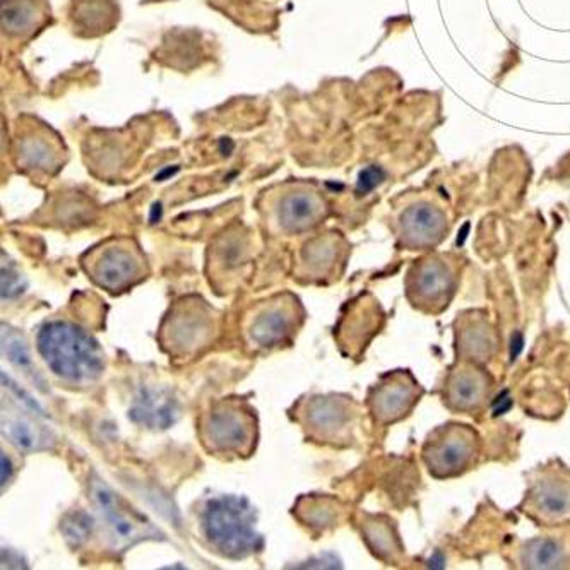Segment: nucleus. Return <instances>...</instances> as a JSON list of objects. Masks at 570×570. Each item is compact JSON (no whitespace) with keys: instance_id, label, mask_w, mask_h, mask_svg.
<instances>
[{"instance_id":"obj_14","label":"nucleus","mask_w":570,"mask_h":570,"mask_svg":"<svg viewBox=\"0 0 570 570\" xmlns=\"http://www.w3.org/2000/svg\"><path fill=\"white\" fill-rule=\"evenodd\" d=\"M524 512L540 524L570 521V478L560 471H544L527 493Z\"/></svg>"},{"instance_id":"obj_6","label":"nucleus","mask_w":570,"mask_h":570,"mask_svg":"<svg viewBox=\"0 0 570 570\" xmlns=\"http://www.w3.org/2000/svg\"><path fill=\"white\" fill-rule=\"evenodd\" d=\"M82 267L98 286L127 292L146 278V259L132 238H110L82 257Z\"/></svg>"},{"instance_id":"obj_15","label":"nucleus","mask_w":570,"mask_h":570,"mask_svg":"<svg viewBox=\"0 0 570 570\" xmlns=\"http://www.w3.org/2000/svg\"><path fill=\"white\" fill-rule=\"evenodd\" d=\"M448 234V218L438 206L429 203L413 204L401 213L397 237L404 247L423 250L441 244Z\"/></svg>"},{"instance_id":"obj_22","label":"nucleus","mask_w":570,"mask_h":570,"mask_svg":"<svg viewBox=\"0 0 570 570\" xmlns=\"http://www.w3.org/2000/svg\"><path fill=\"white\" fill-rule=\"evenodd\" d=\"M2 433L16 449L22 452L43 451L49 449L50 433L43 426L35 423L27 413L16 407L2 410Z\"/></svg>"},{"instance_id":"obj_4","label":"nucleus","mask_w":570,"mask_h":570,"mask_svg":"<svg viewBox=\"0 0 570 570\" xmlns=\"http://www.w3.org/2000/svg\"><path fill=\"white\" fill-rule=\"evenodd\" d=\"M480 452L482 439L476 430L463 423H448L430 432L423 444L422 458L433 478L449 480L476 466Z\"/></svg>"},{"instance_id":"obj_9","label":"nucleus","mask_w":570,"mask_h":570,"mask_svg":"<svg viewBox=\"0 0 570 570\" xmlns=\"http://www.w3.org/2000/svg\"><path fill=\"white\" fill-rule=\"evenodd\" d=\"M89 493L116 543L132 547L139 541L161 537L146 515L130 508L98 474L89 478Z\"/></svg>"},{"instance_id":"obj_10","label":"nucleus","mask_w":570,"mask_h":570,"mask_svg":"<svg viewBox=\"0 0 570 570\" xmlns=\"http://www.w3.org/2000/svg\"><path fill=\"white\" fill-rule=\"evenodd\" d=\"M269 197L271 215L285 234H304L326 218V200L304 181L279 186Z\"/></svg>"},{"instance_id":"obj_20","label":"nucleus","mask_w":570,"mask_h":570,"mask_svg":"<svg viewBox=\"0 0 570 570\" xmlns=\"http://www.w3.org/2000/svg\"><path fill=\"white\" fill-rule=\"evenodd\" d=\"M119 21V0H71L69 2V24L76 37H104L116 30Z\"/></svg>"},{"instance_id":"obj_32","label":"nucleus","mask_w":570,"mask_h":570,"mask_svg":"<svg viewBox=\"0 0 570 570\" xmlns=\"http://www.w3.org/2000/svg\"><path fill=\"white\" fill-rule=\"evenodd\" d=\"M0 461H2V489H6V485L11 482L14 468H12L11 460H9V455L6 452H2V455H0Z\"/></svg>"},{"instance_id":"obj_8","label":"nucleus","mask_w":570,"mask_h":570,"mask_svg":"<svg viewBox=\"0 0 570 570\" xmlns=\"http://www.w3.org/2000/svg\"><path fill=\"white\" fill-rule=\"evenodd\" d=\"M215 314L206 302L189 296L177 302L161 326V343L168 352L189 356L208 345L215 331Z\"/></svg>"},{"instance_id":"obj_21","label":"nucleus","mask_w":570,"mask_h":570,"mask_svg":"<svg viewBox=\"0 0 570 570\" xmlns=\"http://www.w3.org/2000/svg\"><path fill=\"white\" fill-rule=\"evenodd\" d=\"M180 416V403L167 387H142L130 406L129 419L146 429L165 430Z\"/></svg>"},{"instance_id":"obj_24","label":"nucleus","mask_w":570,"mask_h":570,"mask_svg":"<svg viewBox=\"0 0 570 570\" xmlns=\"http://www.w3.org/2000/svg\"><path fill=\"white\" fill-rule=\"evenodd\" d=\"M519 562L524 569H563L569 562V556L566 547L556 538L540 537L522 544Z\"/></svg>"},{"instance_id":"obj_26","label":"nucleus","mask_w":570,"mask_h":570,"mask_svg":"<svg viewBox=\"0 0 570 570\" xmlns=\"http://www.w3.org/2000/svg\"><path fill=\"white\" fill-rule=\"evenodd\" d=\"M248 248H250L248 235L242 228H230L213 245V254L223 269H234L247 263Z\"/></svg>"},{"instance_id":"obj_7","label":"nucleus","mask_w":570,"mask_h":570,"mask_svg":"<svg viewBox=\"0 0 570 570\" xmlns=\"http://www.w3.org/2000/svg\"><path fill=\"white\" fill-rule=\"evenodd\" d=\"M256 430L253 407L240 400H223L204 416L200 435L215 454L248 455L256 445Z\"/></svg>"},{"instance_id":"obj_27","label":"nucleus","mask_w":570,"mask_h":570,"mask_svg":"<svg viewBox=\"0 0 570 570\" xmlns=\"http://www.w3.org/2000/svg\"><path fill=\"white\" fill-rule=\"evenodd\" d=\"M2 352L14 367L24 372L33 381L37 379V371H35L33 362H31L30 348H28L27 341L18 331L2 326Z\"/></svg>"},{"instance_id":"obj_12","label":"nucleus","mask_w":570,"mask_h":570,"mask_svg":"<svg viewBox=\"0 0 570 570\" xmlns=\"http://www.w3.org/2000/svg\"><path fill=\"white\" fill-rule=\"evenodd\" d=\"M493 379L480 363L461 360L444 382V404L455 413L482 412L492 397Z\"/></svg>"},{"instance_id":"obj_2","label":"nucleus","mask_w":570,"mask_h":570,"mask_svg":"<svg viewBox=\"0 0 570 570\" xmlns=\"http://www.w3.org/2000/svg\"><path fill=\"white\" fill-rule=\"evenodd\" d=\"M200 527L213 549L228 559H245L263 549V538L256 531V511L245 497L208 500Z\"/></svg>"},{"instance_id":"obj_33","label":"nucleus","mask_w":570,"mask_h":570,"mask_svg":"<svg viewBox=\"0 0 570 570\" xmlns=\"http://www.w3.org/2000/svg\"><path fill=\"white\" fill-rule=\"evenodd\" d=\"M524 348V336L521 333H515L511 341V360L514 362L518 358L519 353Z\"/></svg>"},{"instance_id":"obj_13","label":"nucleus","mask_w":570,"mask_h":570,"mask_svg":"<svg viewBox=\"0 0 570 570\" xmlns=\"http://www.w3.org/2000/svg\"><path fill=\"white\" fill-rule=\"evenodd\" d=\"M302 307L295 296H276L261 305L248 324V334L263 348L283 345L301 326Z\"/></svg>"},{"instance_id":"obj_23","label":"nucleus","mask_w":570,"mask_h":570,"mask_svg":"<svg viewBox=\"0 0 570 570\" xmlns=\"http://www.w3.org/2000/svg\"><path fill=\"white\" fill-rule=\"evenodd\" d=\"M363 540L382 562L396 563L403 557V544L391 519L384 515H367L362 524Z\"/></svg>"},{"instance_id":"obj_28","label":"nucleus","mask_w":570,"mask_h":570,"mask_svg":"<svg viewBox=\"0 0 570 570\" xmlns=\"http://www.w3.org/2000/svg\"><path fill=\"white\" fill-rule=\"evenodd\" d=\"M60 530H62L67 543L78 549L88 540L89 534L94 531V518L88 512H69V514L63 515Z\"/></svg>"},{"instance_id":"obj_34","label":"nucleus","mask_w":570,"mask_h":570,"mask_svg":"<svg viewBox=\"0 0 570 570\" xmlns=\"http://www.w3.org/2000/svg\"><path fill=\"white\" fill-rule=\"evenodd\" d=\"M445 560L442 559L441 553H435L433 559H430V567H444Z\"/></svg>"},{"instance_id":"obj_1","label":"nucleus","mask_w":570,"mask_h":570,"mask_svg":"<svg viewBox=\"0 0 570 570\" xmlns=\"http://www.w3.org/2000/svg\"><path fill=\"white\" fill-rule=\"evenodd\" d=\"M38 352L57 377L91 382L104 372V353L95 337L69 321H50L38 331Z\"/></svg>"},{"instance_id":"obj_5","label":"nucleus","mask_w":570,"mask_h":570,"mask_svg":"<svg viewBox=\"0 0 570 570\" xmlns=\"http://www.w3.org/2000/svg\"><path fill=\"white\" fill-rule=\"evenodd\" d=\"M461 263L449 256L423 257L413 263L404 278L406 298L423 314H441L460 288Z\"/></svg>"},{"instance_id":"obj_30","label":"nucleus","mask_w":570,"mask_h":570,"mask_svg":"<svg viewBox=\"0 0 570 570\" xmlns=\"http://www.w3.org/2000/svg\"><path fill=\"white\" fill-rule=\"evenodd\" d=\"M384 180V171L377 167H368L360 174L358 178V193L367 194L374 190L375 187Z\"/></svg>"},{"instance_id":"obj_16","label":"nucleus","mask_w":570,"mask_h":570,"mask_svg":"<svg viewBox=\"0 0 570 570\" xmlns=\"http://www.w3.org/2000/svg\"><path fill=\"white\" fill-rule=\"evenodd\" d=\"M499 345V333L485 312H464L455 321V350L461 360L485 365L497 355Z\"/></svg>"},{"instance_id":"obj_18","label":"nucleus","mask_w":570,"mask_h":570,"mask_svg":"<svg viewBox=\"0 0 570 570\" xmlns=\"http://www.w3.org/2000/svg\"><path fill=\"white\" fill-rule=\"evenodd\" d=\"M52 19L49 0H2V38L9 43H28Z\"/></svg>"},{"instance_id":"obj_29","label":"nucleus","mask_w":570,"mask_h":570,"mask_svg":"<svg viewBox=\"0 0 570 570\" xmlns=\"http://www.w3.org/2000/svg\"><path fill=\"white\" fill-rule=\"evenodd\" d=\"M27 278L21 275V271L14 263H2V298H16L27 289Z\"/></svg>"},{"instance_id":"obj_31","label":"nucleus","mask_w":570,"mask_h":570,"mask_svg":"<svg viewBox=\"0 0 570 570\" xmlns=\"http://www.w3.org/2000/svg\"><path fill=\"white\" fill-rule=\"evenodd\" d=\"M511 406L512 400L508 396V391H504V393L500 394V396L493 401V415H504V413H508L509 410H511Z\"/></svg>"},{"instance_id":"obj_3","label":"nucleus","mask_w":570,"mask_h":570,"mask_svg":"<svg viewBox=\"0 0 570 570\" xmlns=\"http://www.w3.org/2000/svg\"><path fill=\"white\" fill-rule=\"evenodd\" d=\"M12 156L22 174L33 178L56 177L69 159L59 134L37 117H18L12 139Z\"/></svg>"},{"instance_id":"obj_17","label":"nucleus","mask_w":570,"mask_h":570,"mask_svg":"<svg viewBox=\"0 0 570 570\" xmlns=\"http://www.w3.org/2000/svg\"><path fill=\"white\" fill-rule=\"evenodd\" d=\"M308 429L327 441H345L356 419V407L350 397L318 396L308 401L305 410Z\"/></svg>"},{"instance_id":"obj_11","label":"nucleus","mask_w":570,"mask_h":570,"mask_svg":"<svg viewBox=\"0 0 570 570\" xmlns=\"http://www.w3.org/2000/svg\"><path fill=\"white\" fill-rule=\"evenodd\" d=\"M423 390L415 375L407 371L382 375L368 391V410L379 425H393L406 419L422 400Z\"/></svg>"},{"instance_id":"obj_25","label":"nucleus","mask_w":570,"mask_h":570,"mask_svg":"<svg viewBox=\"0 0 570 570\" xmlns=\"http://www.w3.org/2000/svg\"><path fill=\"white\" fill-rule=\"evenodd\" d=\"M345 240L337 234L314 238L305 247V261L315 275H327L345 257Z\"/></svg>"},{"instance_id":"obj_19","label":"nucleus","mask_w":570,"mask_h":570,"mask_svg":"<svg viewBox=\"0 0 570 570\" xmlns=\"http://www.w3.org/2000/svg\"><path fill=\"white\" fill-rule=\"evenodd\" d=\"M384 314L381 305L371 295L360 296L348 305V315L341 318L337 326V337L343 348L356 355L367 346L368 341L381 330Z\"/></svg>"}]
</instances>
